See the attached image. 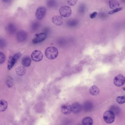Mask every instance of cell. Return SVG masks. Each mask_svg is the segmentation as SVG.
<instances>
[{
	"label": "cell",
	"instance_id": "1",
	"mask_svg": "<svg viewBox=\"0 0 125 125\" xmlns=\"http://www.w3.org/2000/svg\"><path fill=\"white\" fill-rule=\"evenodd\" d=\"M45 55L48 59L53 60L57 58L58 55V51L57 48L53 47H50L45 50Z\"/></svg>",
	"mask_w": 125,
	"mask_h": 125
},
{
	"label": "cell",
	"instance_id": "2",
	"mask_svg": "<svg viewBox=\"0 0 125 125\" xmlns=\"http://www.w3.org/2000/svg\"><path fill=\"white\" fill-rule=\"evenodd\" d=\"M103 119L106 123L112 124L115 121V115L111 111H106L104 114Z\"/></svg>",
	"mask_w": 125,
	"mask_h": 125
},
{
	"label": "cell",
	"instance_id": "3",
	"mask_svg": "<svg viewBox=\"0 0 125 125\" xmlns=\"http://www.w3.org/2000/svg\"><path fill=\"white\" fill-rule=\"evenodd\" d=\"M59 13L61 17H68L71 15L72 10L71 7L68 6H62L59 9Z\"/></svg>",
	"mask_w": 125,
	"mask_h": 125
},
{
	"label": "cell",
	"instance_id": "4",
	"mask_svg": "<svg viewBox=\"0 0 125 125\" xmlns=\"http://www.w3.org/2000/svg\"><path fill=\"white\" fill-rule=\"evenodd\" d=\"M21 56L20 53H18L15 54L13 56L10 57L7 63V68L9 70H10L12 68L15 62H17Z\"/></svg>",
	"mask_w": 125,
	"mask_h": 125
},
{
	"label": "cell",
	"instance_id": "5",
	"mask_svg": "<svg viewBox=\"0 0 125 125\" xmlns=\"http://www.w3.org/2000/svg\"><path fill=\"white\" fill-rule=\"evenodd\" d=\"M114 83L115 85L116 86H122L125 84V76L121 74L116 76L114 79Z\"/></svg>",
	"mask_w": 125,
	"mask_h": 125
},
{
	"label": "cell",
	"instance_id": "6",
	"mask_svg": "<svg viewBox=\"0 0 125 125\" xmlns=\"http://www.w3.org/2000/svg\"><path fill=\"white\" fill-rule=\"evenodd\" d=\"M31 58L34 61L39 62L43 59V54L40 51L35 50L31 53Z\"/></svg>",
	"mask_w": 125,
	"mask_h": 125
},
{
	"label": "cell",
	"instance_id": "7",
	"mask_svg": "<svg viewBox=\"0 0 125 125\" xmlns=\"http://www.w3.org/2000/svg\"><path fill=\"white\" fill-rule=\"evenodd\" d=\"M46 12L45 7L41 6L38 8L36 12V17L38 20H41L44 17Z\"/></svg>",
	"mask_w": 125,
	"mask_h": 125
},
{
	"label": "cell",
	"instance_id": "8",
	"mask_svg": "<svg viewBox=\"0 0 125 125\" xmlns=\"http://www.w3.org/2000/svg\"><path fill=\"white\" fill-rule=\"evenodd\" d=\"M47 37V34L45 33H41L35 35V37L32 40L34 44H37L44 40Z\"/></svg>",
	"mask_w": 125,
	"mask_h": 125
},
{
	"label": "cell",
	"instance_id": "9",
	"mask_svg": "<svg viewBox=\"0 0 125 125\" xmlns=\"http://www.w3.org/2000/svg\"><path fill=\"white\" fill-rule=\"evenodd\" d=\"M52 22L56 26L61 25L63 23V19L61 16L55 15L52 18Z\"/></svg>",
	"mask_w": 125,
	"mask_h": 125
},
{
	"label": "cell",
	"instance_id": "10",
	"mask_svg": "<svg viewBox=\"0 0 125 125\" xmlns=\"http://www.w3.org/2000/svg\"><path fill=\"white\" fill-rule=\"evenodd\" d=\"M27 38V34L25 31H20L17 34L18 41L20 42H23L25 41Z\"/></svg>",
	"mask_w": 125,
	"mask_h": 125
},
{
	"label": "cell",
	"instance_id": "11",
	"mask_svg": "<svg viewBox=\"0 0 125 125\" xmlns=\"http://www.w3.org/2000/svg\"><path fill=\"white\" fill-rule=\"evenodd\" d=\"M61 110L62 114L64 115L70 114L72 112L71 106L68 104L62 105Z\"/></svg>",
	"mask_w": 125,
	"mask_h": 125
},
{
	"label": "cell",
	"instance_id": "12",
	"mask_svg": "<svg viewBox=\"0 0 125 125\" xmlns=\"http://www.w3.org/2000/svg\"><path fill=\"white\" fill-rule=\"evenodd\" d=\"M71 106L72 112L74 114H76L79 113L81 109V105L78 103H75Z\"/></svg>",
	"mask_w": 125,
	"mask_h": 125
},
{
	"label": "cell",
	"instance_id": "13",
	"mask_svg": "<svg viewBox=\"0 0 125 125\" xmlns=\"http://www.w3.org/2000/svg\"><path fill=\"white\" fill-rule=\"evenodd\" d=\"M26 70L25 68L22 66H19L15 69L16 73L19 76H22L26 73Z\"/></svg>",
	"mask_w": 125,
	"mask_h": 125
},
{
	"label": "cell",
	"instance_id": "14",
	"mask_svg": "<svg viewBox=\"0 0 125 125\" xmlns=\"http://www.w3.org/2000/svg\"><path fill=\"white\" fill-rule=\"evenodd\" d=\"M90 93L92 95H97L100 93L99 88L95 85L92 86L89 90Z\"/></svg>",
	"mask_w": 125,
	"mask_h": 125
},
{
	"label": "cell",
	"instance_id": "15",
	"mask_svg": "<svg viewBox=\"0 0 125 125\" xmlns=\"http://www.w3.org/2000/svg\"><path fill=\"white\" fill-rule=\"evenodd\" d=\"M93 123L92 119L90 117H86L82 120V125H93Z\"/></svg>",
	"mask_w": 125,
	"mask_h": 125
},
{
	"label": "cell",
	"instance_id": "16",
	"mask_svg": "<svg viewBox=\"0 0 125 125\" xmlns=\"http://www.w3.org/2000/svg\"><path fill=\"white\" fill-rule=\"evenodd\" d=\"M8 104L6 101L4 100L0 101V112H3L7 109Z\"/></svg>",
	"mask_w": 125,
	"mask_h": 125
},
{
	"label": "cell",
	"instance_id": "17",
	"mask_svg": "<svg viewBox=\"0 0 125 125\" xmlns=\"http://www.w3.org/2000/svg\"><path fill=\"white\" fill-rule=\"evenodd\" d=\"M22 64L25 67H28L31 65V59L29 57H25L23 58L22 60Z\"/></svg>",
	"mask_w": 125,
	"mask_h": 125
},
{
	"label": "cell",
	"instance_id": "18",
	"mask_svg": "<svg viewBox=\"0 0 125 125\" xmlns=\"http://www.w3.org/2000/svg\"><path fill=\"white\" fill-rule=\"evenodd\" d=\"M109 5L110 8L112 9L117 8L119 6L120 4L116 0H110L109 1Z\"/></svg>",
	"mask_w": 125,
	"mask_h": 125
},
{
	"label": "cell",
	"instance_id": "19",
	"mask_svg": "<svg viewBox=\"0 0 125 125\" xmlns=\"http://www.w3.org/2000/svg\"><path fill=\"white\" fill-rule=\"evenodd\" d=\"M7 30L10 33H13L16 30V28L14 24L10 23L6 27Z\"/></svg>",
	"mask_w": 125,
	"mask_h": 125
},
{
	"label": "cell",
	"instance_id": "20",
	"mask_svg": "<svg viewBox=\"0 0 125 125\" xmlns=\"http://www.w3.org/2000/svg\"><path fill=\"white\" fill-rule=\"evenodd\" d=\"M114 114L115 115L119 114L120 112V109L119 107L116 106H111V110Z\"/></svg>",
	"mask_w": 125,
	"mask_h": 125
},
{
	"label": "cell",
	"instance_id": "21",
	"mask_svg": "<svg viewBox=\"0 0 125 125\" xmlns=\"http://www.w3.org/2000/svg\"><path fill=\"white\" fill-rule=\"evenodd\" d=\"M116 101L119 104H123L125 103V95L117 97L116 98Z\"/></svg>",
	"mask_w": 125,
	"mask_h": 125
},
{
	"label": "cell",
	"instance_id": "22",
	"mask_svg": "<svg viewBox=\"0 0 125 125\" xmlns=\"http://www.w3.org/2000/svg\"><path fill=\"white\" fill-rule=\"evenodd\" d=\"M123 9L122 7H117V8H116L113 10H111L108 13L109 14H115L116 12H118L120 11H121Z\"/></svg>",
	"mask_w": 125,
	"mask_h": 125
},
{
	"label": "cell",
	"instance_id": "23",
	"mask_svg": "<svg viewBox=\"0 0 125 125\" xmlns=\"http://www.w3.org/2000/svg\"><path fill=\"white\" fill-rule=\"evenodd\" d=\"M78 0H67V2L70 6H73L77 3Z\"/></svg>",
	"mask_w": 125,
	"mask_h": 125
},
{
	"label": "cell",
	"instance_id": "24",
	"mask_svg": "<svg viewBox=\"0 0 125 125\" xmlns=\"http://www.w3.org/2000/svg\"><path fill=\"white\" fill-rule=\"evenodd\" d=\"M5 56L4 54L1 52H0V64H3L5 61Z\"/></svg>",
	"mask_w": 125,
	"mask_h": 125
},
{
	"label": "cell",
	"instance_id": "25",
	"mask_svg": "<svg viewBox=\"0 0 125 125\" xmlns=\"http://www.w3.org/2000/svg\"><path fill=\"white\" fill-rule=\"evenodd\" d=\"M7 86L9 87H11L13 85V83H12V80H11V78H10L9 79V80L7 81Z\"/></svg>",
	"mask_w": 125,
	"mask_h": 125
},
{
	"label": "cell",
	"instance_id": "26",
	"mask_svg": "<svg viewBox=\"0 0 125 125\" xmlns=\"http://www.w3.org/2000/svg\"><path fill=\"white\" fill-rule=\"evenodd\" d=\"M97 15V12H94L93 13L90 15L89 17L91 19H93V18H95L96 17Z\"/></svg>",
	"mask_w": 125,
	"mask_h": 125
},
{
	"label": "cell",
	"instance_id": "27",
	"mask_svg": "<svg viewBox=\"0 0 125 125\" xmlns=\"http://www.w3.org/2000/svg\"><path fill=\"white\" fill-rule=\"evenodd\" d=\"M5 42L2 40H0V47H3L5 45Z\"/></svg>",
	"mask_w": 125,
	"mask_h": 125
},
{
	"label": "cell",
	"instance_id": "28",
	"mask_svg": "<svg viewBox=\"0 0 125 125\" xmlns=\"http://www.w3.org/2000/svg\"><path fill=\"white\" fill-rule=\"evenodd\" d=\"M2 2L4 3H10L11 2V0H1Z\"/></svg>",
	"mask_w": 125,
	"mask_h": 125
},
{
	"label": "cell",
	"instance_id": "29",
	"mask_svg": "<svg viewBox=\"0 0 125 125\" xmlns=\"http://www.w3.org/2000/svg\"><path fill=\"white\" fill-rule=\"evenodd\" d=\"M122 0V1L123 3H125V0Z\"/></svg>",
	"mask_w": 125,
	"mask_h": 125
},
{
	"label": "cell",
	"instance_id": "30",
	"mask_svg": "<svg viewBox=\"0 0 125 125\" xmlns=\"http://www.w3.org/2000/svg\"><path fill=\"white\" fill-rule=\"evenodd\" d=\"M123 89L125 91V87H124V88H123Z\"/></svg>",
	"mask_w": 125,
	"mask_h": 125
}]
</instances>
